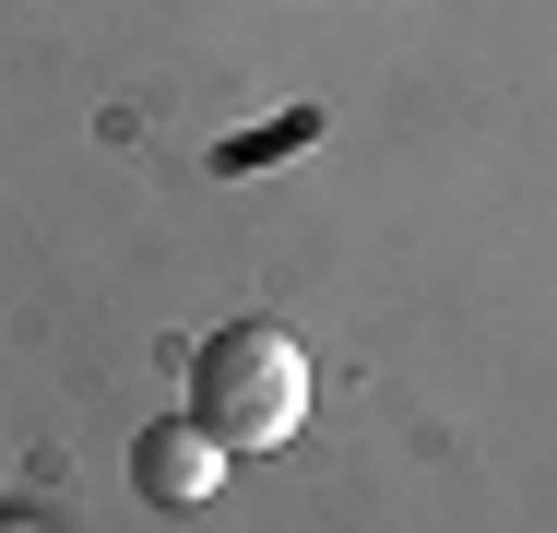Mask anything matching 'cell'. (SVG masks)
Returning <instances> with one entry per match:
<instances>
[{
  "label": "cell",
  "instance_id": "6da1fadb",
  "mask_svg": "<svg viewBox=\"0 0 557 533\" xmlns=\"http://www.w3.org/2000/svg\"><path fill=\"white\" fill-rule=\"evenodd\" d=\"M190 416L214 426L225 450H285L297 416H309V356H297V332H285V320H225V332H202V356H190Z\"/></svg>",
  "mask_w": 557,
  "mask_h": 533
},
{
  "label": "cell",
  "instance_id": "7a4b0ae2",
  "mask_svg": "<svg viewBox=\"0 0 557 533\" xmlns=\"http://www.w3.org/2000/svg\"><path fill=\"white\" fill-rule=\"evenodd\" d=\"M131 486L154 498V510H202L225 486V438L202 416H154L143 438H131Z\"/></svg>",
  "mask_w": 557,
  "mask_h": 533
},
{
  "label": "cell",
  "instance_id": "3957f363",
  "mask_svg": "<svg viewBox=\"0 0 557 533\" xmlns=\"http://www.w3.org/2000/svg\"><path fill=\"white\" fill-rule=\"evenodd\" d=\"M297 142H321V107H285V119H261V131H237L214 166L237 178V166H261V154H297Z\"/></svg>",
  "mask_w": 557,
  "mask_h": 533
}]
</instances>
